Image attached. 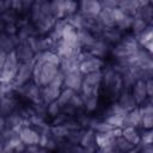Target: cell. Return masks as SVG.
<instances>
[{
  "instance_id": "1",
  "label": "cell",
  "mask_w": 153,
  "mask_h": 153,
  "mask_svg": "<svg viewBox=\"0 0 153 153\" xmlns=\"http://www.w3.org/2000/svg\"><path fill=\"white\" fill-rule=\"evenodd\" d=\"M78 13L85 19H97L103 10L100 0H80L78 2Z\"/></svg>"
},
{
  "instance_id": "2",
  "label": "cell",
  "mask_w": 153,
  "mask_h": 153,
  "mask_svg": "<svg viewBox=\"0 0 153 153\" xmlns=\"http://www.w3.org/2000/svg\"><path fill=\"white\" fill-rule=\"evenodd\" d=\"M32 67H33V61H30V62H19L18 71H17V74L14 76V80H13V84H14L16 88L19 87V86H23V85L27 84L29 81H31Z\"/></svg>"
},
{
  "instance_id": "3",
  "label": "cell",
  "mask_w": 153,
  "mask_h": 153,
  "mask_svg": "<svg viewBox=\"0 0 153 153\" xmlns=\"http://www.w3.org/2000/svg\"><path fill=\"white\" fill-rule=\"evenodd\" d=\"M18 136H19L20 141L25 145V147L31 146V145H38L39 139H41V134L38 133V130L30 128V126L20 128V130L18 131Z\"/></svg>"
},
{
  "instance_id": "4",
  "label": "cell",
  "mask_w": 153,
  "mask_h": 153,
  "mask_svg": "<svg viewBox=\"0 0 153 153\" xmlns=\"http://www.w3.org/2000/svg\"><path fill=\"white\" fill-rule=\"evenodd\" d=\"M82 74L76 71V72H72V73H67L65 74V81H63V87L71 88L74 92L79 93L80 88H81V84H82Z\"/></svg>"
},
{
  "instance_id": "5",
  "label": "cell",
  "mask_w": 153,
  "mask_h": 153,
  "mask_svg": "<svg viewBox=\"0 0 153 153\" xmlns=\"http://www.w3.org/2000/svg\"><path fill=\"white\" fill-rule=\"evenodd\" d=\"M131 94H133L137 105H141L142 103H145V100L148 96H147V92H146L143 79H137V80L134 81L133 87H131Z\"/></svg>"
},
{
  "instance_id": "6",
  "label": "cell",
  "mask_w": 153,
  "mask_h": 153,
  "mask_svg": "<svg viewBox=\"0 0 153 153\" xmlns=\"http://www.w3.org/2000/svg\"><path fill=\"white\" fill-rule=\"evenodd\" d=\"M17 44H18V39L14 38V35L7 33L5 31L0 33V49L1 50L10 53L16 49Z\"/></svg>"
},
{
  "instance_id": "7",
  "label": "cell",
  "mask_w": 153,
  "mask_h": 153,
  "mask_svg": "<svg viewBox=\"0 0 153 153\" xmlns=\"http://www.w3.org/2000/svg\"><path fill=\"white\" fill-rule=\"evenodd\" d=\"M122 136L129 141L133 146H137L141 141V135L139 134L137 129L135 127H130V126H124L122 128Z\"/></svg>"
},
{
  "instance_id": "8",
  "label": "cell",
  "mask_w": 153,
  "mask_h": 153,
  "mask_svg": "<svg viewBox=\"0 0 153 153\" xmlns=\"http://www.w3.org/2000/svg\"><path fill=\"white\" fill-rule=\"evenodd\" d=\"M117 103H118L127 112L137 106V104H136V102H135L133 94H131L130 92H128V91H124V92L121 93V96H120Z\"/></svg>"
},
{
  "instance_id": "9",
  "label": "cell",
  "mask_w": 153,
  "mask_h": 153,
  "mask_svg": "<svg viewBox=\"0 0 153 153\" xmlns=\"http://www.w3.org/2000/svg\"><path fill=\"white\" fill-rule=\"evenodd\" d=\"M152 124H153V114H147V115H142V120H141V127L147 130V129H151L152 128Z\"/></svg>"
},
{
  "instance_id": "10",
  "label": "cell",
  "mask_w": 153,
  "mask_h": 153,
  "mask_svg": "<svg viewBox=\"0 0 153 153\" xmlns=\"http://www.w3.org/2000/svg\"><path fill=\"white\" fill-rule=\"evenodd\" d=\"M6 57H7V53L0 49V69L4 67V63L6 61Z\"/></svg>"
},
{
  "instance_id": "11",
  "label": "cell",
  "mask_w": 153,
  "mask_h": 153,
  "mask_svg": "<svg viewBox=\"0 0 153 153\" xmlns=\"http://www.w3.org/2000/svg\"><path fill=\"white\" fill-rule=\"evenodd\" d=\"M0 116H1V114H0Z\"/></svg>"
}]
</instances>
